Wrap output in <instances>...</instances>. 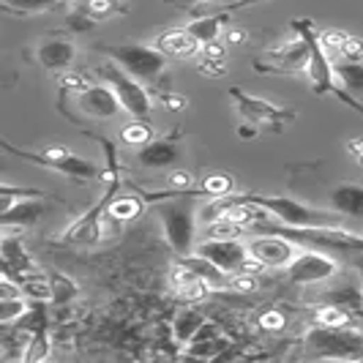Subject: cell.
<instances>
[{"mask_svg":"<svg viewBox=\"0 0 363 363\" xmlns=\"http://www.w3.org/2000/svg\"><path fill=\"white\" fill-rule=\"evenodd\" d=\"M292 28H295V33L298 36H303V41L309 44V66H306V79H309L311 91L317 93V96H336L342 104L347 107H352L355 112H361L363 115V104L352 96V93H347L342 85H339V77H336V63L328 57V50L325 44L320 41V33L314 30V25H311L309 19H295L292 22Z\"/></svg>","mask_w":363,"mask_h":363,"instance_id":"obj_1","label":"cell"},{"mask_svg":"<svg viewBox=\"0 0 363 363\" xmlns=\"http://www.w3.org/2000/svg\"><path fill=\"white\" fill-rule=\"evenodd\" d=\"M257 230L265 233H276L295 240L298 246L306 249H317L325 255H363V235L345 230L339 224H323V227H290V224H268L265 218H259L255 224Z\"/></svg>","mask_w":363,"mask_h":363,"instance_id":"obj_2","label":"cell"},{"mask_svg":"<svg viewBox=\"0 0 363 363\" xmlns=\"http://www.w3.org/2000/svg\"><path fill=\"white\" fill-rule=\"evenodd\" d=\"M235 200L252 202L257 208L268 211V216L290 224V227H323V224H339L345 216H339L336 211H317L309 208L303 202H298L295 197L287 194H238Z\"/></svg>","mask_w":363,"mask_h":363,"instance_id":"obj_3","label":"cell"},{"mask_svg":"<svg viewBox=\"0 0 363 363\" xmlns=\"http://www.w3.org/2000/svg\"><path fill=\"white\" fill-rule=\"evenodd\" d=\"M186 194H175V191H167L164 200L156 205V213L162 218L164 235L169 249L178 257H186L194 252V233H197V213H194V205L189 200H183Z\"/></svg>","mask_w":363,"mask_h":363,"instance_id":"obj_4","label":"cell"},{"mask_svg":"<svg viewBox=\"0 0 363 363\" xmlns=\"http://www.w3.org/2000/svg\"><path fill=\"white\" fill-rule=\"evenodd\" d=\"M306 347L311 358L328 361H363V333L352 328L317 325L306 330Z\"/></svg>","mask_w":363,"mask_h":363,"instance_id":"obj_5","label":"cell"},{"mask_svg":"<svg viewBox=\"0 0 363 363\" xmlns=\"http://www.w3.org/2000/svg\"><path fill=\"white\" fill-rule=\"evenodd\" d=\"M104 52L112 63H118L123 72H128L140 82H159L162 74L167 72V55L159 47H147V44H112L104 47Z\"/></svg>","mask_w":363,"mask_h":363,"instance_id":"obj_6","label":"cell"},{"mask_svg":"<svg viewBox=\"0 0 363 363\" xmlns=\"http://www.w3.org/2000/svg\"><path fill=\"white\" fill-rule=\"evenodd\" d=\"M3 147H6V153H14L19 159L33 162V164H38V167H47V169L60 172V175H66V178H72V181H93V178L99 175V164L91 162V159H82V156H77V153H72V150H66V147H60V145L44 147L41 153L17 150L11 143H3Z\"/></svg>","mask_w":363,"mask_h":363,"instance_id":"obj_7","label":"cell"},{"mask_svg":"<svg viewBox=\"0 0 363 363\" xmlns=\"http://www.w3.org/2000/svg\"><path fill=\"white\" fill-rule=\"evenodd\" d=\"M230 96L235 99L238 115L246 126H255L257 131H284L287 123L295 121V112L284 107H276L268 99H257L252 93L240 91V88H230Z\"/></svg>","mask_w":363,"mask_h":363,"instance_id":"obj_8","label":"cell"},{"mask_svg":"<svg viewBox=\"0 0 363 363\" xmlns=\"http://www.w3.org/2000/svg\"><path fill=\"white\" fill-rule=\"evenodd\" d=\"M101 77L107 79V85L112 91L118 93V99H121V104L126 109L131 118H137V121H147L150 118V112H153V99L147 96L145 85L140 82V79H134L128 72H123L118 63H112L109 60L107 66H101Z\"/></svg>","mask_w":363,"mask_h":363,"instance_id":"obj_9","label":"cell"},{"mask_svg":"<svg viewBox=\"0 0 363 363\" xmlns=\"http://www.w3.org/2000/svg\"><path fill=\"white\" fill-rule=\"evenodd\" d=\"M284 271H287L292 284L311 287V284H320V281H328L330 276H336L339 262L333 259V255H325V252H317V249H301L298 257L292 259Z\"/></svg>","mask_w":363,"mask_h":363,"instance_id":"obj_10","label":"cell"},{"mask_svg":"<svg viewBox=\"0 0 363 363\" xmlns=\"http://www.w3.org/2000/svg\"><path fill=\"white\" fill-rule=\"evenodd\" d=\"M197 255L208 257L221 271L235 276L243 271L252 252H249V243H243L240 238H205L202 243H197Z\"/></svg>","mask_w":363,"mask_h":363,"instance_id":"obj_11","label":"cell"},{"mask_svg":"<svg viewBox=\"0 0 363 363\" xmlns=\"http://www.w3.org/2000/svg\"><path fill=\"white\" fill-rule=\"evenodd\" d=\"M268 63H255L257 72H273V74H292V72H306L309 66V44L303 36L292 38L284 47H276L265 55Z\"/></svg>","mask_w":363,"mask_h":363,"instance_id":"obj_12","label":"cell"},{"mask_svg":"<svg viewBox=\"0 0 363 363\" xmlns=\"http://www.w3.org/2000/svg\"><path fill=\"white\" fill-rule=\"evenodd\" d=\"M249 252L255 259H259L265 268H287L298 257V243L284 235H262L249 240Z\"/></svg>","mask_w":363,"mask_h":363,"instance_id":"obj_13","label":"cell"},{"mask_svg":"<svg viewBox=\"0 0 363 363\" xmlns=\"http://www.w3.org/2000/svg\"><path fill=\"white\" fill-rule=\"evenodd\" d=\"M74 101H77V107H79L82 115L96 118V121H109V118H115L123 109L118 93L112 91L109 85H88V88H82V91L77 93Z\"/></svg>","mask_w":363,"mask_h":363,"instance_id":"obj_14","label":"cell"},{"mask_svg":"<svg viewBox=\"0 0 363 363\" xmlns=\"http://www.w3.org/2000/svg\"><path fill=\"white\" fill-rule=\"evenodd\" d=\"M181 156V147L175 137H167V140H150L147 145L137 147V164L147 167V169H162V167H172Z\"/></svg>","mask_w":363,"mask_h":363,"instance_id":"obj_15","label":"cell"},{"mask_svg":"<svg viewBox=\"0 0 363 363\" xmlns=\"http://www.w3.org/2000/svg\"><path fill=\"white\" fill-rule=\"evenodd\" d=\"M330 211L345 218H363V186L361 183H339L328 194Z\"/></svg>","mask_w":363,"mask_h":363,"instance_id":"obj_16","label":"cell"},{"mask_svg":"<svg viewBox=\"0 0 363 363\" xmlns=\"http://www.w3.org/2000/svg\"><path fill=\"white\" fill-rule=\"evenodd\" d=\"M47 200L52 197H25V200L14 202L9 211L0 213V224L6 227H30L38 218L47 213Z\"/></svg>","mask_w":363,"mask_h":363,"instance_id":"obj_17","label":"cell"},{"mask_svg":"<svg viewBox=\"0 0 363 363\" xmlns=\"http://www.w3.org/2000/svg\"><path fill=\"white\" fill-rule=\"evenodd\" d=\"M38 63L50 72H66L77 57V47L69 38H50L38 47Z\"/></svg>","mask_w":363,"mask_h":363,"instance_id":"obj_18","label":"cell"},{"mask_svg":"<svg viewBox=\"0 0 363 363\" xmlns=\"http://www.w3.org/2000/svg\"><path fill=\"white\" fill-rule=\"evenodd\" d=\"M156 47L167 57H189V55H197V50H202L200 41L191 36L186 28H169V30H164L162 36L156 38Z\"/></svg>","mask_w":363,"mask_h":363,"instance_id":"obj_19","label":"cell"},{"mask_svg":"<svg viewBox=\"0 0 363 363\" xmlns=\"http://www.w3.org/2000/svg\"><path fill=\"white\" fill-rule=\"evenodd\" d=\"M178 262H183L189 271L197 273L202 281L211 284V287H227V284H230V273L221 271L216 262H211L208 257L197 255V252H191V255H186V257H178Z\"/></svg>","mask_w":363,"mask_h":363,"instance_id":"obj_20","label":"cell"},{"mask_svg":"<svg viewBox=\"0 0 363 363\" xmlns=\"http://www.w3.org/2000/svg\"><path fill=\"white\" fill-rule=\"evenodd\" d=\"M227 19H230V11H227V14H205V17L191 19V22L186 25V30L200 41V47H205V44L218 41V36H221V25H224Z\"/></svg>","mask_w":363,"mask_h":363,"instance_id":"obj_21","label":"cell"},{"mask_svg":"<svg viewBox=\"0 0 363 363\" xmlns=\"http://www.w3.org/2000/svg\"><path fill=\"white\" fill-rule=\"evenodd\" d=\"M339 85L352 96H363V60H336Z\"/></svg>","mask_w":363,"mask_h":363,"instance_id":"obj_22","label":"cell"},{"mask_svg":"<svg viewBox=\"0 0 363 363\" xmlns=\"http://www.w3.org/2000/svg\"><path fill=\"white\" fill-rule=\"evenodd\" d=\"M205 323V317L197 314L194 309H183L175 314V323H172V330H175V339L181 342V345H189L194 336H197V330L202 328Z\"/></svg>","mask_w":363,"mask_h":363,"instance_id":"obj_23","label":"cell"},{"mask_svg":"<svg viewBox=\"0 0 363 363\" xmlns=\"http://www.w3.org/2000/svg\"><path fill=\"white\" fill-rule=\"evenodd\" d=\"M140 211H143V202L134 200V197H112L107 208L109 216L118 218V221H131V218L140 216Z\"/></svg>","mask_w":363,"mask_h":363,"instance_id":"obj_24","label":"cell"},{"mask_svg":"<svg viewBox=\"0 0 363 363\" xmlns=\"http://www.w3.org/2000/svg\"><path fill=\"white\" fill-rule=\"evenodd\" d=\"M50 290H52V301L55 303H69L77 298V284H74L69 276L63 273H50Z\"/></svg>","mask_w":363,"mask_h":363,"instance_id":"obj_25","label":"cell"},{"mask_svg":"<svg viewBox=\"0 0 363 363\" xmlns=\"http://www.w3.org/2000/svg\"><path fill=\"white\" fill-rule=\"evenodd\" d=\"M30 350L25 352V361H44L47 355H50V333H47V325L44 328H36L33 330V336H30Z\"/></svg>","mask_w":363,"mask_h":363,"instance_id":"obj_26","label":"cell"},{"mask_svg":"<svg viewBox=\"0 0 363 363\" xmlns=\"http://www.w3.org/2000/svg\"><path fill=\"white\" fill-rule=\"evenodd\" d=\"M28 314V301L25 298H6L0 301V323L3 325H14Z\"/></svg>","mask_w":363,"mask_h":363,"instance_id":"obj_27","label":"cell"},{"mask_svg":"<svg viewBox=\"0 0 363 363\" xmlns=\"http://www.w3.org/2000/svg\"><path fill=\"white\" fill-rule=\"evenodd\" d=\"M57 0H3V9L11 11V14H36V11H44V9H52Z\"/></svg>","mask_w":363,"mask_h":363,"instance_id":"obj_28","label":"cell"},{"mask_svg":"<svg viewBox=\"0 0 363 363\" xmlns=\"http://www.w3.org/2000/svg\"><path fill=\"white\" fill-rule=\"evenodd\" d=\"M150 140H153V131H150V126H147L145 121H137V123H131V126L123 128V143H126V145L143 147V145H147Z\"/></svg>","mask_w":363,"mask_h":363,"instance_id":"obj_29","label":"cell"},{"mask_svg":"<svg viewBox=\"0 0 363 363\" xmlns=\"http://www.w3.org/2000/svg\"><path fill=\"white\" fill-rule=\"evenodd\" d=\"M202 191L211 197H227L233 191V178L230 175H211L202 181Z\"/></svg>","mask_w":363,"mask_h":363,"instance_id":"obj_30","label":"cell"},{"mask_svg":"<svg viewBox=\"0 0 363 363\" xmlns=\"http://www.w3.org/2000/svg\"><path fill=\"white\" fill-rule=\"evenodd\" d=\"M317 323L330 328H345L350 323V314L345 309H339V306H325V309L317 311Z\"/></svg>","mask_w":363,"mask_h":363,"instance_id":"obj_31","label":"cell"},{"mask_svg":"<svg viewBox=\"0 0 363 363\" xmlns=\"http://www.w3.org/2000/svg\"><path fill=\"white\" fill-rule=\"evenodd\" d=\"M320 41L325 44V50L328 52H342V47H345V41H347V33H342V30H323L320 33Z\"/></svg>","mask_w":363,"mask_h":363,"instance_id":"obj_32","label":"cell"},{"mask_svg":"<svg viewBox=\"0 0 363 363\" xmlns=\"http://www.w3.org/2000/svg\"><path fill=\"white\" fill-rule=\"evenodd\" d=\"M342 57L345 60H363V38L358 36H347L345 47H342Z\"/></svg>","mask_w":363,"mask_h":363,"instance_id":"obj_33","label":"cell"},{"mask_svg":"<svg viewBox=\"0 0 363 363\" xmlns=\"http://www.w3.org/2000/svg\"><path fill=\"white\" fill-rule=\"evenodd\" d=\"M284 314H279V311H265L262 317H259V325L265 328V330H281L284 328Z\"/></svg>","mask_w":363,"mask_h":363,"instance_id":"obj_34","label":"cell"},{"mask_svg":"<svg viewBox=\"0 0 363 363\" xmlns=\"http://www.w3.org/2000/svg\"><path fill=\"white\" fill-rule=\"evenodd\" d=\"M224 55H227V52H224V47H221L218 41H213V44H205V47H202V57H211V60L224 63V60H227Z\"/></svg>","mask_w":363,"mask_h":363,"instance_id":"obj_35","label":"cell"},{"mask_svg":"<svg viewBox=\"0 0 363 363\" xmlns=\"http://www.w3.org/2000/svg\"><path fill=\"white\" fill-rule=\"evenodd\" d=\"M167 107H169V109H183V107H186V99H183V96H167Z\"/></svg>","mask_w":363,"mask_h":363,"instance_id":"obj_36","label":"cell"},{"mask_svg":"<svg viewBox=\"0 0 363 363\" xmlns=\"http://www.w3.org/2000/svg\"><path fill=\"white\" fill-rule=\"evenodd\" d=\"M227 41H230V44H243V41H246V30H233Z\"/></svg>","mask_w":363,"mask_h":363,"instance_id":"obj_37","label":"cell"},{"mask_svg":"<svg viewBox=\"0 0 363 363\" xmlns=\"http://www.w3.org/2000/svg\"><path fill=\"white\" fill-rule=\"evenodd\" d=\"M347 147H350L355 156H363V137H361V140H352V143H347Z\"/></svg>","mask_w":363,"mask_h":363,"instance_id":"obj_38","label":"cell"},{"mask_svg":"<svg viewBox=\"0 0 363 363\" xmlns=\"http://www.w3.org/2000/svg\"><path fill=\"white\" fill-rule=\"evenodd\" d=\"M178 3H189V6H194V3H197V6H200V3H211V0H178Z\"/></svg>","mask_w":363,"mask_h":363,"instance_id":"obj_39","label":"cell"},{"mask_svg":"<svg viewBox=\"0 0 363 363\" xmlns=\"http://www.w3.org/2000/svg\"><path fill=\"white\" fill-rule=\"evenodd\" d=\"M361 298H363V271H361Z\"/></svg>","mask_w":363,"mask_h":363,"instance_id":"obj_40","label":"cell"},{"mask_svg":"<svg viewBox=\"0 0 363 363\" xmlns=\"http://www.w3.org/2000/svg\"><path fill=\"white\" fill-rule=\"evenodd\" d=\"M358 159H361V164H363V156H358Z\"/></svg>","mask_w":363,"mask_h":363,"instance_id":"obj_41","label":"cell"}]
</instances>
